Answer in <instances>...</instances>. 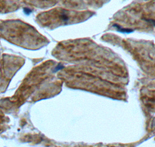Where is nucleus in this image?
<instances>
[{"instance_id": "4", "label": "nucleus", "mask_w": 155, "mask_h": 147, "mask_svg": "<svg viewBox=\"0 0 155 147\" xmlns=\"http://www.w3.org/2000/svg\"><path fill=\"white\" fill-rule=\"evenodd\" d=\"M23 11H24V13L27 16H29L30 14H31V13H32V10H31L30 9H29V8H24Z\"/></svg>"}, {"instance_id": "5", "label": "nucleus", "mask_w": 155, "mask_h": 147, "mask_svg": "<svg viewBox=\"0 0 155 147\" xmlns=\"http://www.w3.org/2000/svg\"><path fill=\"white\" fill-rule=\"evenodd\" d=\"M146 21H147V22H150V23H153L154 25H155V20H153V19H145Z\"/></svg>"}, {"instance_id": "3", "label": "nucleus", "mask_w": 155, "mask_h": 147, "mask_svg": "<svg viewBox=\"0 0 155 147\" xmlns=\"http://www.w3.org/2000/svg\"><path fill=\"white\" fill-rule=\"evenodd\" d=\"M64 67V65H62V64H61V63H59V64H58L54 68H53V73H56V72L59 71L60 70H61V69H63Z\"/></svg>"}, {"instance_id": "1", "label": "nucleus", "mask_w": 155, "mask_h": 147, "mask_svg": "<svg viewBox=\"0 0 155 147\" xmlns=\"http://www.w3.org/2000/svg\"><path fill=\"white\" fill-rule=\"evenodd\" d=\"M113 27H115V28L116 29L118 32H120L122 33H126V34H129V33H131L133 32V29L123 28L122 26H120V25H118V24H113Z\"/></svg>"}, {"instance_id": "2", "label": "nucleus", "mask_w": 155, "mask_h": 147, "mask_svg": "<svg viewBox=\"0 0 155 147\" xmlns=\"http://www.w3.org/2000/svg\"><path fill=\"white\" fill-rule=\"evenodd\" d=\"M59 19H61L62 21H64V22H67L69 20V19L70 17L68 16H67V14L65 13V12H62L60 15H59Z\"/></svg>"}]
</instances>
